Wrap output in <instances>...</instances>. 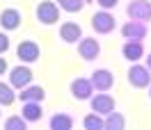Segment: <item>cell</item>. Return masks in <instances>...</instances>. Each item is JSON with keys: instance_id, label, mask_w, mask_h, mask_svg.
<instances>
[{"instance_id": "1", "label": "cell", "mask_w": 151, "mask_h": 130, "mask_svg": "<svg viewBox=\"0 0 151 130\" xmlns=\"http://www.w3.org/2000/svg\"><path fill=\"white\" fill-rule=\"evenodd\" d=\"M60 7H57L55 0H41L37 5V9H35V16L41 25H55L57 21H60Z\"/></svg>"}, {"instance_id": "2", "label": "cell", "mask_w": 151, "mask_h": 130, "mask_svg": "<svg viewBox=\"0 0 151 130\" xmlns=\"http://www.w3.org/2000/svg\"><path fill=\"white\" fill-rule=\"evenodd\" d=\"M16 57H19L21 64H35V62H39V57H41V48H39L37 41L25 39V41H21L19 46H16Z\"/></svg>"}, {"instance_id": "3", "label": "cell", "mask_w": 151, "mask_h": 130, "mask_svg": "<svg viewBox=\"0 0 151 130\" xmlns=\"http://www.w3.org/2000/svg\"><path fill=\"white\" fill-rule=\"evenodd\" d=\"M89 23H92V30H94L96 34H110V32L117 28V19L105 9H99L94 16L89 19Z\"/></svg>"}, {"instance_id": "4", "label": "cell", "mask_w": 151, "mask_h": 130, "mask_svg": "<svg viewBox=\"0 0 151 130\" xmlns=\"http://www.w3.org/2000/svg\"><path fill=\"white\" fill-rule=\"evenodd\" d=\"M126 80L135 89H147L151 84V71L144 64H133L128 69V73H126Z\"/></svg>"}, {"instance_id": "5", "label": "cell", "mask_w": 151, "mask_h": 130, "mask_svg": "<svg viewBox=\"0 0 151 130\" xmlns=\"http://www.w3.org/2000/svg\"><path fill=\"white\" fill-rule=\"evenodd\" d=\"M126 16L131 21H151V0H131L126 5Z\"/></svg>"}, {"instance_id": "6", "label": "cell", "mask_w": 151, "mask_h": 130, "mask_svg": "<svg viewBox=\"0 0 151 130\" xmlns=\"http://www.w3.org/2000/svg\"><path fill=\"white\" fill-rule=\"evenodd\" d=\"M32 78H35V73H32V69L28 64H19L14 69H9V84L14 89H19V91L23 87L32 84Z\"/></svg>"}, {"instance_id": "7", "label": "cell", "mask_w": 151, "mask_h": 130, "mask_svg": "<svg viewBox=\"0 0 151 130\" xmlns=\"http://www.w3.org/2000/svg\"><path fill=\"white\" fill-rule=\"evenodd\" d=\"M147 34H149V28L142 21H126L122 25V37L126 41H144Z\"/></svg>"}, {"instance_id": "8", "label": "cell", "mask_w": 151, "mask_h": 130, "mask_svg": "<svg viewBox=\"0 0 151 130\" xmlns=\"http://www.w3.org/2000/svg\"><path fill=\"white\" fill-rule=\"evenodd\" d=\"M69 91L76 101H89L94 96V84L89 78H73L69 84Z\"/></svg>"}, {"instance_id": "9", "label": "cell", "mask_w": 151, "mask_h": 130, "mask_svg": "<svg viewBox=\"0 0 151 130\" xmlns=\"http://www.w3.org/2000/svg\"><path fill=\"white\" fill-rule=\"evenodd\" d=\"M89 107H92V112H96V114H101V116H105V114H110V112L117 107V101H114L110 94H94L92 98H89Z\"/></svg>"}, {"instance_id": "10", "label": "cell", "mask_w": 151, "mask_h": 130, "mask_svg": "<svg viewBox=\"0 0 151 130\" xmlns=\"http://www.w3.org/2000/svg\"><path fill=\"white\" fill-rule=\"evenodd\" d=\"M78 55L83 57L85 62H94L96 57L101 55V44H99V39L83 37L80 41H78Z\"/></svg>"}, {"instance_id": "11", "label": "cell", "mask_w": 151, "mask_h": 130, "mask_svg": "<svg viewBox=\"0 0 151 130\" xmlns=\"http://www.w3.org/2000/svg\"><path fill=\"white\" fill-rule=\"evenodd\" d=\"M89 80H92L96 91H110L114 87V73L110 69H94V73L89 75Z\"/></svg>"}, {"instance_id": "12", "label": "cell", "mask_w": 151, "mask_h": 130, "mask_svg": "<svg viewBox=\"0 0 151 130\" xmlns=\"http://www.w3.org/2000/svg\"><path fill=\"white\" fill-rule=\"evenodd\" d=\"M60 39H62L64 44H78V41L83 39V28H80V23H76V21H64V23L60 25Z\"/></svg>"}, {"instance_id": "13", "label": "cell", "mask_w": 151, "mask_h": 130, "mask_svg": "<svg viewBox=\"0 0 151 130\" xmlns=\"http://www.w3.org/2000/svg\"><path fill=\"white\" fill-rule=\"evenodd\" d=\"M21 23H23V14L14 7H7V9L0 11V28L12 32V30H19Z\"/></svg>"}, {"instance_id": "14", "label": "cell", "mask_w": 151, "mask_h": 130, "mask_svg": "<svg viewBox=\"0 0 151 130\" xmlns=\"http://www.w3.org/2000/svg\"><path fill=\"white\" fill-rule=\"evenodd\" d=\"M21 116L28 121V123H39L41 116H44V107H41V103H39V101L23 103V107H21Z\"/></svg>"}, {"instance_id": "15", "label": "cell", "mask_w": 151, "mask_h": 130, "mask_svg": "<svg viewBox=\"0 0 151 130\" xmlns=\"http://www.w3.org/2000/svg\"><path fill=\"white\" fill-rule=\"evenodd\" d=\"M122 57L128 62H137L144 57V44L142 41H124L122 46Z\"/></svg>"}, {"instance_id": "16", "label": "cell", "mask_w": 151, "mask_h": 130, "mask_svg": "<svg viewBox=\"0 0 151 130\" xmlns=\"http://www.w3.org/2000/svg\"><path fill=\"white\" fill-rule=\"evenodd\" d=\"M48 128L50 130H71L73 128V116L66 112H55L48 119Z\"/></svg>"}, {"instance_id": "17", "label": "cell", "mask_w": 151, "mask_h": 130, "mask_svg": "<svg viewBox=\"0 0 151 130\" xmlns=\"http://www.w3.org/2000/svg\"><path fill=\"white\" fill-rule=\"evenodd\" d=\"M46 98V91H44V87L41 84H28V87H23L19 94V101L21 103H28V101H44Z\"/></svg>"}, {"instance_id": "18", "label": "cell", "mask_w": 151, "mask_h": 130, "mask_svg": "<svg viewBox=\"0 0 151 130\" xmlns=\"http://www.w3.org/2000/svg\"><path fill=\"white\" fill-rule=\"evenodd\" d=\"M126 128V116L122 112H110L103 116V130H124Z\"/></svg>"}, {"instance_id": "19", "label": "cell", "mask_w": 151, "mask_h": 130, "mask_svg": "<svg viewBox=\"0 0 151 130\" xmlns=\"http://www.w3.org/2000/svg\"><path fill=\"white\" fill-rule=\"evenodd\" d=\"M19 98V94L14 91V87L9 82H2L0 80V107H9L14 105V101Z\"/></svg>"}, {"instance_id": "20", "label": "cell", "mask_w": 151, "mask_h": 130, "mask_svg": "<svg viewBox=\"0 0 151 130\" xmlns=\"http://www.w3.org/2000/svg\"><path fill=\"white\" fill-rule=\"evenodd\" d=\"M55 2L62 11H69V14H78L85 9V0H55Z\"/></svg>"}, {"instance_id": "21", "label": "cell", "mask_w": 151, "mask_h": 130, "mask_svg": "<svg viewBox=\"0 0 151 130\" xmlns=\"http://www.w3.org/2000/svg\"><path fill=\"white\" fill-rule=\"evenodd\" d=\"M83 128L85 130H103V116L96 114V112H89L83 119Z\"/></svg>"}, {"instance_id": "22", "label": "cell", "mask_w": 151, "mask_h": 130, "mask_svg": "<svg viewBox=\"0 0 151 130\" xmlns=\"http://www.w3.org/2000/svg\"><path fill=\"white\" fill-rule=\"evenodd\" d=\"M2 128L5 130H25L28 128V121L23 119V116H9V119H5V123H2Z\"/></svg>"}, {"instance_id": "23", "label": "cell", "mask_w": 151, "mask_h": 130, "mask_svg": "<svg viewBox=\"0 0 151 130\" xmlns=\"http://www.w3.org/2000/svg\"><path fill=\"white\" fill-rule=\"evenodd\" d=\"M9 46H12V41L7 37V32H0V55H5L9 50Z\"/></svg>"}, {"instance_id": "24", "label": "cell", "mask_w": 151, "mask_h": 130, "mask_svg": "<svg viewBox=\"0 0 151 130\" xmlns=\"http://www.w3.org/2000/svg\"><path fill=\"white\" fill-rule=\"evenodd\" d=\"M96 5L101 7V9H105V11H110V9H114L117 5H119V0H94Z\"/></svg>"}, {"instance_id": "25", "label": "cell", "mask_w": 151, "mask_h": 130, "mask_svg": "<svg viewBox=\"0 0 151 130\" xmlns=\"http://www.w3.org/2000/svg\"><path fill=\"white\" fill-rule=\"evenodd\" d=\"M5 73H9V64H7V59L0 55V75H5Z\"/></svg>"}, {"instance_id": "26", "label": "cell", "mask_w": 151, "mask_h": 130, "mask_svg": "<svg viewBox=\"0 0 151 130\" xmlns=\"http://www.w3.org/2000/svg\"><path fill=\"white\" fill-rule=\"evenodd\" d=\"M144 66H147V69L151 71V53H149V57H147V64H144Z\"/></svg>"}, {"instance_id": "27", "label": "cell", "mask_w": 151, "mask_h": 130, "mask_svg": "<svg viewBox=\"0 0 151 130\" xmlns=\"http://www.w3.org/2000/svg\"><path fill=\"white\" fill-rule=\"evenodd\" d=\"M89 2H94V0H85V5H89Z\"/></svg>"}, {"instance_id": "28", "label": "cell", "mask_w": 151, "mask_h": 130, "mask_svg": "<svg viewBox=\"0 0 151 130\" xmlns=\"http://www.w3.org/2000/svg\"><path fill=\"white\" fill-rule=\"evenodd\" d=\"M149 98H151V84H149Z\"/></svg>"}]
</instances>
